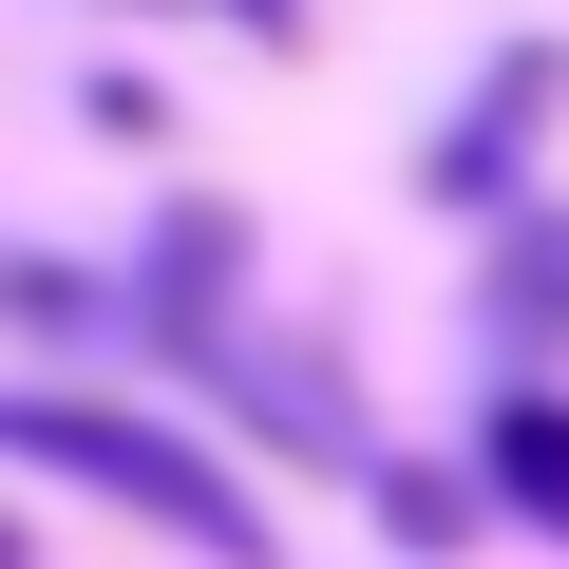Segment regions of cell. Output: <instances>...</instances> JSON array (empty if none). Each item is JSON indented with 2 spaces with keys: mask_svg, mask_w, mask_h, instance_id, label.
<instances>
[{
  "mask_svg": "<svg viewBox=\"0 0 569 569\" xmlns=\"http://www.w3.org/2000/svg\"><path fill=\"white\" fill-rule=\"evenodd\" d=\"M0 456H20V475H77L96 512H152V531H171V550H209V569H266V493H247L228 456H190L171 418H133V399L0 380Z\"/></svg>",
  "mask_w": 569,
  "mask_h": 569,
  "instance_id": "obj_1",
  "label": "cell"
},
{
  "mask_svg": "<svg viewBox=\"0 0 569 569\" xmlns=\"http://www.w3.org/2000/svg\"><path fill=\"white\" fill-rule=\"evenodd\" d=\"M550 96H569V58H550V39H512V58H493V77H475V114H456V133H437V190H456V209H493V190H512V152H531V114H550Z\"/></svg>",
  "mask_w": 569,
  "mask_h": 569,
  "instance_id": "obj_2",
  "label": "cell"
},
{
  "mask_svg": "<svg viewBox=\"0 0 569 569\" xmlns=\"http://www.w3.org/2000/svg\"><path fill=\"white\" fill-rule=\"evenodd\" d=\"M475 475H493V512L569 531V399H493V418H475Z\"/></svg>",
  "mask_w": 569,
  "mask_h": 569,
  "instance_id": "obj_3",
  "label": "cell"
},
{
  "mask_svg": "<svg viewBox=\"0 0 569 569\" xmlns=\"http://www.w3.org/2000/svg\"><path fill=\"white\" fill-rule=\"evenodd\" d=\"M152 305H171L190 342L228 323V209H171V228H152Z\"/></svg>",
  "mask_w": 569,
  "mask_h": 569,
  "instance_id": "obj_4",
  "label": "cell"
},
{
  "mask_svg": "<svg viewBox=\"0 0 569 569\" xmlns=\"http://www.w3.org/2000/svg\"><path fill=\"white\" fill-rule=\"evenodd\" d=\"M493 305H512V323H569V228H550V209L512 228V266H493Z\"/></svg>",
  "mask_w": 569,
  "mask_h": 569,
  "instance_id": "obj_5",
  "label": "cell"
},
{
  "mask_svg": "<svg viewBox=\"0 0 569 569\" xmlns=\"http://www.w3.org/2000/svg\"><path fill=\"white\" fill-rule=\"evenodd\" d=\"M0 569H20V512H0Z\"/></svg>",
  "mask_w": 569,
  "mask_h": 569,
  "instance_id": "obj_6",
  "label": "cell"
}]
</instances>
